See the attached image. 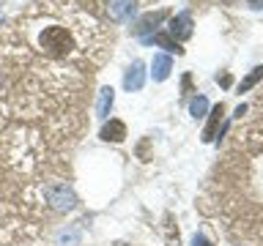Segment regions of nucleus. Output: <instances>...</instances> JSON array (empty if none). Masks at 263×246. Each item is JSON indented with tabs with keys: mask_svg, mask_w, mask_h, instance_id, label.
I'll use <instances>...</instances> for the list:
<instances>
[{
	"mask_svg": "<svg viewBox=\"0 0 263 246\" xmlns=\"http://www.w3.org/2000/svg\"><path fill=\"white\" fill-rule=\"evenodd\" d=\"M260 79H263V66H255V69H252L250 74H247L244 79H241V85H238V90H241V93H247V90L255 88Z\"/></svg>",
	"mask_w": 263,
	"mask_h": 246,
	"instance_id": "nucleus-12",
	"label": "nucleus"
},
{
	"mask_svg": "<svg viewBox=\"0 0 263 246\" xmlns=\"http://www.w3.org/2000/svg\"><path fill=\"white\" fill-rule=\"evenodd\" d=\"M164 16H167V11H156V14H145L143 19L137 22V28H135V33L140 38H145L148 33H151L154 28H159V22L164 19Z\"/></svg>",
	"mask_w": 263,
	"mask_h": 246,
	"instance_id": "nucleus-8",
	"label": "nucleus"
},
{
	"mask_svg": "<svg viewBox=\"0 0 263 246\" xmlns=\"http://www.w3.org/2000/svg\"><path fill=\"white\" fill-rule=\"evenodd\" d=\"M247 3H252L255 8H258V3H260V0H247Z\"/></svg>",
	"mask_w": 263,
	"mask_h": 246,
	"instance_id": "nucleus-16",
	"label": "nucleus"
},
{
	"mask_svg": "<svg viewBox=\"0 0 263 246\" xmlns=\"http://www.w3.org/2000/svg\"><path fill=\"white\" fill-rule=\"evenodd\" d=\"M148 44H156V47H162V49H170V52H176V55H184V49H181L178 41H173L170 36H164V33H154V36H145Z\"/></svg>",
	"mask_w": 263,
	"mask_h": 246,
	"instance_id": "nucleus-11",
	"label": "nucleus"
},
{
	"mask_svg": "<svg viewBox=\"0 0 263 246\" xmlns=\"http://www.w3.org/2000/svg\"><path fill=\"white\" fill-rule=\"evenodd\" d=\"M170 71H173V60H170V55H154V63H151V77L156 82H164L170 77Z\"/></svg>",
	"mask_w": 263,
	"mask_h": 246,
	"instance_id": "nucleus-7",
	"label": "nucleus"
},
{
	"mask_svg": "<svg viewBox=\"0 0 263 246\" xmlns=\"http://www.w3.org/2000/svg\"><path fill=\"white\" fill-rule=\"evenodd\" d=\"M39 44H41V49H44L47 55L63 57V55H69L74 49V38H71V33L66 28H47L39 36Z\"/></svg>",
	"mask_w": 263,
	"mask_h": 246,
	"instance_id": "nucleus-1",
	"label": "nucleus"
},
{
	"mask_svg": "<svg viewBox=\"0 0 263 246\" xmlns=\"http://www.w3.org/2000/svg\"><path fill=\"white\" fill-rule=\"evenodd\" d=\"M47 200L52 202L55 211H71L74 205H77V197H74V192H71V189H66V186L49 189V192H47Z\"/></svg>",
	"mask_w": 263,
	"mask_h": 246,
	"instance_id": "nucleus-2",
	"label": "nucleus"
},
{
	"mask_svg": "<svg viewBox=\"0 0 263 246\" xmlns=\"http://www.w3.org/2000/svg\"><path fill=\"white\" fill-rule=\"evenodd\" d=\"M170 36H173V41H186L189 36H192V14H176L170 19Z\"/></svg>",
	"mask_w": 263,
	"mask_h": 246,
	"instance_id": "nucleus-3",
	"label": "nucleus"
},
{
	"mask_svg": "<svg viewBox=\"0 0 263 246\" xmlns=\"http://www.w3.org/2000/svg\"><path fill=\"white\" fill-rule=\"evenodd\" d=\"M135 0H107V14L115 22H126L132 14H135Z\"/></svg>",
	"mask_w": 263,
	"mask_h": 246,
	"instance_id": "nucleus-4",
	"label": "nucleus"
},
{
	"mask_svg": "<svg viewBox=\"0 0 263 246\" xmlns=\"http://www.w3.org/2000/svg\"><path fill=\"white\" fill-rule=\"evenodd\" d=\"M189 112H192L195 118H203V115L209 112V98H205V96H195L192 101H189Z\"/></svg>",
	"mask_w": 263,
	"mask_h": 246,
	"instance_id": "nucleus-13",
	"label": "nucleus"
},
{
	"mask_svg": "<svg viewBox=\"0 0 263 246\" xmlns=\"http://www.w3.org/2000/svg\"><path fill=\"white\" fill-rule=\"evenodd\" d=\"M211 118H209V126H205V131H203V139L205 142H211L214 139V131H217V126H219V120H222V115H225V104H217V107H211Z\"/></svg>",
	"mask_w": 263,
	"mask_h": 246,
	"instance_id": "nucleus-10",
	"label": "nucleus"
},
{
	"mask_svg": "<svg viewBox=\"0 0 263 246\" xmlns=\"http://www.w3.org/2000/svg\"><path fill=\"white\" fill-rule=\"evenodd\" d=\"M258 8H263V0H260V3H258Z\"/></svg>",
	"mask_w": 263,
	"mask_h": 246,
	"instance_id": "nucleus-17",
	"label": "nucleus"
},
{
	"mask_svg": "<svg viewBox=\"0 0 263 246\" xmlns=\"http://www.w3.org/2000/svg\"><path fill=\"white\" fill-rule=\"evenodd\" d=\"M217 82L222 88H230V82H233V79H230V74H222V77H217Z\"/></svg>",
	"mask_w": 263,
	"mask_h": 246,
	"instance_id": "nucleus-15",
	"label": "nucleus"
},
{
	"mask_svg": "<svg viewBox=\"0 0 263 246\" xmlns=\"http://www.w3.org/2000/svg\"><path fill=\"white\" fill-rule=\"evenodd\" d=\"M99 137H102L104 142H123V139H126V126H123L121 120H107Z\"/></svg>",
	"mask_w": 263,
	"mask_h": 246,
	"instance_id": "nucleus-6",
	"label": "nucleus"
},
{
	"mask_svg": "<svg viewBox=\"0 0 263 246\" xmlns=\"http://www.w3.org/2000/svg\"><path fill=\"white\" fill-rule=\"evenodd\" d=\"M192 246H211V241H209L205 235H195V238H192Z\"/></svg>",
	"mask_w": 263,
	"mask_h": 246,
	"instance_id": "nucleus-14",
	"label": "nucleus"
},
{
	"mask_svg": "<svg viewBox=\"0 0 263 246\" xmlns=\"http://www.w3.org/2000/svg\"><path fill=\"white\" fill-rule=\"evenodd\" d=\"M145 82V63L143 60H135L126 69V74H123V88L126 90H140Z\"/></svg>",
	"mask_w": 263,
	"mask_h": 246,
	"instance_id": "nucleus-5",
	"label": "nucleus"
},
{
	"mask_svg": "<svg viewBox=\"0 0 263 246\" xmlns=\"http://www.w3.org/2000/svg\"><path fill=\"white\" fill-rule=\"evenodd\" d=\"M112 101H115V93H112V88H102V93H99V101H96V115H99L102 120H107V118H110Z\"/></svg>",
	"mask_w": 263,
	"mask_h": 246,
	"instance_id": "nucleus-9",
	"label": "nucleus"
}]
</instances>
